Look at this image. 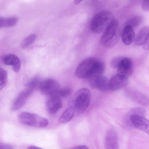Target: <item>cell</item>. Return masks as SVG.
<instances>
[{
  "mask_svg": "<svg viewBox=\"0 0 149 149\" xmlns=\"http://www.w3.org/2000/svg\"><path fill=\"white\" fill-rule=\"evenodd\" d=\"M91 98L90 91L86 88L79 89L72 96L68 104L73 109L74 116H79L85 111L89 105Z\"/></svg>",
  "mask_w": 149,
  "mask_h": 149,
  "instance_id": "6da1fadb",
  "label": "cell"
},
{
  "mask_svg": "<svg viewBox=\"0 0 149 149\" xmlns=\"http://www.w3.org/2000/svg\"><path fill=\"white\" fill-rule=\"evenodd\" d=\"M114 19L113 14L108 10H104L97 13L93 18L91 24V31L96 33L104 32Z\"/></svg>",
  "mask_w": 149,
  "mask_h": 149,
  "instance_id": "7a4b0ae2",
  "label": "cell"
},
{
  "mask_svg": "<svg viewBox=\"0 0 149 149\" xmlns=\"http://www.w3.org/2000/svg\"><path fill=\"white\" fill-rule=\"evenodd\" d=\"M118 26V21L114 19L107 27L102 35L100 42L105 47H112L118 43L119 37L117 31Z\"/></svg>",
  "mask_w": 149,
  "mask_h": 149,
  "instance_id": "3957f363",
  "label": "cell"
},
{
  "mask_svg": "<svg viewBox=\"0 0 149 149\" xmlns=\"http://www.w3.org/2000/svg\"><path fill=\"white\" fill-rule=\"evenodd\" d=\"M18 118L19 122L22 124L36 128H44L48 124V120L46 118L29 112L20 113Z\"/></svg>",
  "mask_w": 149,
  "mask_h": 149,
  "instance_id": "277c9868",
  "label": "cell"
},
{
  "mask_svg": "<svg viewBox=\"0 0 149 149\" xmlns=\"http://www.w3.org/2000/svg\"><path fill=\"white\" fill-rule=\"evenodd\" d=\"M97 61L95 58H90L83 61L77 68V76L81 78H88L93 72Z\"/></svg>",
  "mask_w": 149,
  "mask_h": 149,
  "instance_id": "5b68a950",
  "label": "cell"
},
{
  "mask_svg": "<svg viewBox=\"0 0 149 149\" xmlns=\"http://www.w3.org/2000/svg\"><path fill=\"white\" fill-rule=\"evenodd\" d=\"M39 87L42 93L49 97L57 95L60 88L58 82L51 78L46 79L41 81Z\"/></svg>",
  "mask_w": 149,
  "mask_h": 149,
  "instance_id": "8992f818",
  "label": "cell"
},
{
  "mask_svg": "<svg viewBox=\"0 0 149 149\" xmlns=\"http://www.w3.org/2000/svg\"><path fill=\"white\" fill-rule=\"evenodd\" d=\"M133 64L131 59L123 57L117 68V74L120 77L128 79L132 74Z\"/></svg>",
  "mask_w": 149,
  "mask_h": 149,
  "instance_id": "52a82bcc",
  "label": "cell"
},
{
  "mask_svg": "<svg viewBox=\"0 0 149 149\" xmlns=\"http://www.w3.org/2000/svg\"><path fill=\"white\" fill-rule=\"evenodd\" d=\"M128 118L135 127L149 134V120L143 116L135 114L127 115L125 119Z\"/></svg>",
  "mask_w": 149,
  "mask_h": 149,
  "instance_id": "ba28073f",
  "label": "cell"
},
{
  "mask_svg": "<svg viewBox=\"0 0 149 149\" xmlns=\"http://www.w3.org/2000/svg\"><path fill=\"white\" fill-rule=\"evenodd\" d=\"M35 89L33 88L27 87L22 91L13 102L12 106V109L15 111L22 107Z\"/></svg>",
  "mask_w": 149,
  "mask_h": 149,
  "instance_id": "9c48e42d",
  "label": "cell"
},
{
  "mask_svg": "<svg viewBox=\"0 0 149 149\" xmlns=\"http://www.w3.org/2000/svg\"><path fill=\"white\" fill-rule=\"evenodd\" d=\"M126 95L134 102L144 106H149V97L137 91L129 89L126 92Z\"/></svg>",
  "mask_w": 149,
  "mask_h": 149,
  "instance_id": "30bf717a",
  "label": "cell"
},
{
  "mask_svg": "<svg viewBox=\"0 0 149 149\" xmlns=\"http://www.w3.org/2000/svg\"><path fill=\"white\" fill-rule=\"evenodd\" d=\"M46 107L49 113L51 114L56 113L62 107L61 97L57 95L49 96L46 102Z\"/></svg>",
  "mask_w": 149,
  "mask_h": 149,
  "instance_id": "8fae6325",
  "label": "cell"
},
{
  "mask_svg": "<svg viewBox=\"0 0 149 149\" xmlns=\"http://www.w3.org/2000/svg\"><path fill=\"white\" fill-rule=\"evenodd\" d=\"M105 146L107 149L118 148L117 134L115 131L113 129H109L107 132L105 138Z\"/></svg>",
  "mask_w": 149,
  "mask_h": 149,
  "instance_id": "7c38bea8",
  "label": "cell"
},
{
  "mask_svg": "<svg viewBox=\"0 0 149 149\" xmlns=\"http://www.w3.org/2000/svg\"><path fill=\"white\" fill-rule=\"evenodd\" d=\"M90 85L93 88L101 91L109 90V81L107 77L102 75L96 78Z\"/></svg>",
  "mask_w": 149,
  "mask_h": 149,
  "instance_id": "4fadbf2b",
  "label": "cell"
},
{
  "mask_svg": "<svg viewBox=\"0 0 149 149\" xmlns=\"http://www.w3.org/2000/svg\"><path fill=\"white\" fill-rule=\"evenodd\" d=\"M128 79L117 74L113 76L109 81V90L112 91L118 90L127 85Z\"/></svg>",
  "mask_w": 149,
  "mask_h": 149,
  "instance_id": "5bb4252c",
  "label": "cell"
},
{
  "mask_svg": "<svg viewBox=\"0 0 149 149\" xmlns=\"http://www.w3.org/2000/svg\"><path fill=\"white\" fill-rule=\"evenodd\" d=\"M135 36V34L133 28L129 25H126L122 33L123 42L126 45H129L134 40Z\"/></svg>",
  "mask_w": 149,
  "mask_h": 149,
  "instance_id": "9a60e30c",
  "label": "cell"
},
{
  "mask_svg": "<svg viewBox=\"0 0 149 149\" xmlns=\"http://www.w3.org/2000/svg\"><path fill=\"white\" fill-rule=\"evenodd\" d=\"M105 68L103 62L98 60L93 72L88 78L90 84L97 77L102 75Z\"/></svg>",
  "mask_w": 149,
  "mask_h": 149,
  "instance_id": "2e32d148",
  "label": "cell"
},
{
  "mask_svg": "<svg viewBox=\"0 0 149 149\" xmlns=\"http://www.w3.org/2000/svg\"><path fill=\"white\" fill-rule=\"evenodd\" d=\"M149 36V27L146 26L141 29L137 34L135 42L137 45H142Z\"/></svg>",
  "mask_w": 149,
  "mask_h": 149,
  "instance_id": "e0dca14e",
  "label": "cell"
},
{
  "mask_svg": "<svg viewBox=\"0 0 149 149\" xmlns=\"http://www.w3.org/2000/svg\"><path fill=\"white\" fill-rule=\"evenodd\" d=\"M3 63L8 65H11L12 68L19 65L21 63L19 58L15 55L9 54L4 55L2 58Z\"/></svg>",
  "mask_w": 149,
  "mask_h": 149,
  "instance_id": "ac0fdd59",
  "label": "cell"
},
{
  "mask_svg": "<svg viewBox=\"0 0 149 149\" xmlns=\"http://www.w3.org/2000/svg\"><path fill=\"white\" fill-rule=\"evenodd\" d=\"M74 115L73 109L69 107L60 116L59 119V122L61 123H65L71 120Z\"/></svg>",
  "mask_w": 149,
  "mask_h": 149,
  "instance_id": "d6986e66",
  "label": "cell"
},
{
  "mask_svg": "<svg viewBox=\"0 0 149 149\" xmlns=\"http://www.w3.org/2000/svg\"><path fill=\"white\" fill-rule=\"evenodd\" d=\"M18 21L17 18L15 17L9 18H0V27H11L15 25Z\"/></svg>",
  "mask_w": 149,
  "mask_h": 149,
  "instance_id": "ffe728a7",
  "label": "cell"
},
{
  "mask_svg": "<svg viewBox=\"0 0 149 149\" xmlns=\"http://www.w3.org/2000/svg\"><path fill=\"white\" fill-rule=\"evenodd\" d=\"M143 19L142 17L140 16L135 15L127 21L126 25H129L133 28L140 25L143 21Z\"/></svg>",
  "mask_w": 149,
  "mask_h": 149,
  "instance_id": "44dd1931",
  "label": "cell"
},
{
  "mask_svg": "<svg viewBox=\"0 0 149 149\" xmlns=\"http://www.w3.org/2000/svg\"><path fill=\"white\" fill-rule=\"evenodd\" d=\"M36 36L35 34H32L26 38L22 42L21 47L22 48H26L32 44L35 40Z\"/></svg>",
  "mask_w": 149,
  "mask_h": 149,
  "instance_id": "7402d4cb",
  "label": "cell"
},
{
  "mask_svg": "<svg viewBox=\"0 0 149 149\" xmlns=\"http://www.w3.org/2000/svg\"><path fill=\"white\" fill-rule=\"evenodd\" d=\"M41 81L38 76H36L27 83L25 86L27 87L35 89L37 87H39Z\"/></svg>",
  "mask_w": 149,
  "mask_h": 149,
  "instance_id": "603a6c76",
  "label": "cell"
},
{
  "mask_svg": "<svg viewBox=\"0 0 149 149\" xmlns=\"http://www.w3.org/2000/svg\"><path fill=\"white\" fill-rule=\"evenodd\" d=\"M7 73L3 69L0 68V90L2 89L6 85L7 82Z\"/></svg>",
  "mask_w": 149,
  "mask_h": 149,
  "instance_id": "cb8c5ba5",
  "label": "cell"
},
{
  "mask_svg": "<svg viewBox=\"0 0 149 149\" xmlns=\"http://www.w3.org/2000/svg\"><path fill=\"white\" fill-rule=\"evenodd\" d=\"M72 93L71 89L68 88H60L59 90L57 95L60 97H66L70 95Z\"/></svg>",
  "mask_w": 149,
  "mask_h": 149,
  "instance_id": "d4e9b609",
  "label": "cell"
},
{
  "mask_svg": "<svg viewBox=\"0 0 149 149\" xmlns=\"http://www.w3.org/2000/svg\"><path fill=\"white\" fill-rule=\"evenodd\" d=\"M145 110L143 108L136 107L131 109L127 115L135 114L143 116L145 113Z\"/></svg>",
  "mask_w": 149,
  "mask_h": 149,
  "instance_id": "484cf974",
  "label": "cell"
},
{
  "mask_svg": "<svg viewBox=\"0 0 149 149\" xmlns=\"http://www.w3.org/2000/svg\"><path fill=\"white\" fill-rule=\"evenodd\" d=\"M123 58L122 56H118L113 58L111 62V65L113 68H117L120 61Z\"/></svg>",
  "mask_w": 149,
  "mask_h": 149,
  "instance_id": "4316f807",
  "label": "cell"
},
{
  "mask_svg": "<svg viewBox=\"0 0 149 149\" xmlns=\"http://www.w3.org/2000/svg\"><path fill=\"white\" fill-rule=\"evenodd\" d=\"M141 7L144 11H149V0H143Z\"/></svg>",
  "mask_w": 149,
  "mask_h": 149,
  "instance_id": "83f0119b",
  "label": "cell"
},
{
  "mask_svg": "<svg viewBox=\"0 0 149 149\" xmlns=\"http://www.w3.org/2000/svg\"><path fill=\"white\" fill-rule=\"evenodd\" d=\"M143 48L146 50H149V36L142 45Z\"/></svg>",
  "mask_w": 149,
  "mask_h": 149,
  "instance_id": "f1b7e54d",
  "label": "cell"
},
{
  "mask_svg": "<svg viewBox=\"0 0 149 149\" xmlns=\"http://www.w3.org/2000/svg\"><path fill=\"white\" fill-rule=\"evenodd\" d=\"M13 148L12 146L8 144L3 143H0V149H13Z\"/></svg>",
  "mask_w": 149,
  "mask_h": 149,
  "instance_id": "f546056e",
  "label": "cell"
},
{
  "mask_svg": "<svg viewBox=\"0 0 149 149\" xmlns=\"http://www.w3.org/2000/svg\"><path fill=\"white\" fill-rule=\"evenodd\" d=\"M72 149H87L88 148L85 145H77L71 148Z\"/></svg>",
  "mask_w": 149,
  "mask_h": 149,
  "instance_id": "4dcf8cb0",
  "label": "cell"
},
{
  "mask_svg": "<svg viewBox=\"0 0 149 149\" xmlns=\"http://www.w3.org/2000/svg\"><path fill=\"white\" fill-rule=\"evenodd\" d=\"M28 149H41V148L38 147L34 146H29L27 148Z\"/></svg>",
  "mask_w": 149,
  "mask_h": 149,
  "instance_id": "1f68e13d",
  "label": "cell"
},
{
  "mask_svg": "<svg viewBox=\"0 0 149 149\" xmlns=\"http://www.w3.org/2000/svg\"><path fill=\"white\" fill-rule=\"evenodd\" d=\"M84 0H74V4L77 5L79 4Z\"/></svg>",
  "mask_w": 149,
  "mask_h": 149,
  "instance_id": "d6a6232c",
  "label": "cell"
}]
</instances>
